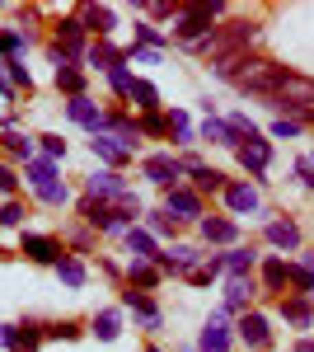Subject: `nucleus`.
<instances>
[{
	"mask_svg": "<svg viewBox=\"0 0 314 352\" xmlns=\"http://www.w3.org/2000/svg\"><path fill=\"white\" fill-rule=\"evenodd\" d=\"M225 5L221 0H211V5H179V14H174V38L183 43V47H197V43H207L211 33H216V14H221Z\"/></svg>",
	"mask_w": 314,
	"mask_h": 352,
	"instance_id": "nucleus-1",
	"label": "nucleus"
},
{
	"mask_svg": "<svg viewBox=\"0 0 314 352\" xmlns=\"http://www.w3.org/2000/svg\"><path fill=\"white\" fill-rule=\"evenodd\" d=\"M258 33H262V28L254 24V19H235V24H221L207 43H197L192 52H207L211 61H221V56H239V52H249V43H254Z\"/></svg>",
	"mask_w": 314,
	"mask_h": 352,
	"instance_id": "nucleus-2",
	"label": "nucleus"
},
{
	"mask_svg": "<svg viewBox=\"0 0 314 352\" xmlns=\"http://www.w3.org/2000/svg\"><path fill=\"white\" fill-rule=\"evenodd\" d=\"M295 76V71H287V66H277V61H267V56H254L249 66H244V76H239V89L244 94H262V99H272V94H282L287 89V80Z\"/></svg>",
	"mask_w": 314,
	"mask_h": 352,
	"instance_id": "nucleus-3",
	"label": "nucleus"
},
{
	"mask_svg": "<svg viewBox=\"0 0 314 352\" xmlns=\"http://www.w3.org/2000/svg\"><path fill=\"white\" fill-rule=\"evenodd\" d=\"M80 212H85V221L89 226H99V230H108V235H117V230H131V217L127 212H117L113 202H99V197H80Z\"/></svg>",
	"mask_w": 314,
	"mask_h": 352,
	"instance_id": "nucleus-4",
	"label": "nucleus"
},
{
	"mask_svg": "<svg viewBox=\"0 0 314 352\" xmlns=\"http://www.w3.org/2000/svg\"><path fill=\"white\" fill-rule=\"evenodd\" d=\"M141 174L155 184V188H183V174H188V164L183 160H174V155H146V164H141Z\"/></svg>",
	"mask_w": 314,
	"mask_h": 352,
	"instance_id": "nucleus-5",
	"label": "nucleus"
},
{
	"mask_svg": "<svg viewBox=\"0 0 314 352\" xmlns=\"http://www.w3.org/2000/svg\"><path fill=\"white\" fill-rule=\"evenodd\" d=\"M47 338V329L38 324V320H19V324H5V348L10 352H38V343Z\"/></svg>",
	"mask_w": 314,
	"mask_h": 352,
	"instance_id": "nucleus-6",
	"label": "nucleus"
},
{
	"mask_svg": "<svg viewBox=\"0 0 314 352\" xmlns=\"http://www.w3.org/2000/svg\"><path fill=\"white\" fill-rule=\"evenodd\" d=\"M56 47H61V52L71 56V61L89 52V43H85V24H80V14H71V19H61V24H56Z\"/></svg>",
	"mask_w": 314,
	"mask_h": 352,
	"instance_id": "nucleus-7",
	"label": "nucleus"
},
{
	"mask_svg": "<svg viewBox=\"0 0 314 352\" xmlns=\"http://www.w3.org/2000/svg\"><path fill=\"white\" fill-rule=\"evenodd\" d=\"M164 212L179 221H192V217H202V197L192 188H169L164 192Z\"/></svg>",
	"mask_w": 314,
	"mask_h": 352,
	"instance_id": "nucleus-8",
	"label": "nucleus"
},
{
	"mask_svg": "<svg viewBox=\"0 0 314 352\" xmlns=\"http://www.w3.org/2000/svg\"><path fill=\"white\" fill-rule=\"evenodd\" d=\"M66 113L76 118L80 127H89L94 136H104V122H108V113H99V104H94V99H85V94H80V99H71V104H66Z\"/></svg>",
	"mask_w": 314,
	"mask_h": 352,
	"instance_id": "nucleus-9",
	"label": "nucleus"
},
{
	"mask_svg": "<svg viewBox=\"0 0 314 352\" xmlns=\"http://www.w3.org/2000/svg\"><path fill=\"white\" fill-rule=\"evenodd\" d=\"M122 192H131V188L122 184L117 169H104V174L89 179V197H99V202H122Z\"/></svg>",
	"mask_w": 314,
	"mask_h": 352,
	"instance_id": "nucleus-10",
	"label": "nucleus"
},
{
	"mask_svg": "<svg viewBox=\"0 0 314 352\" xmlns=\"http://www.w3.org/2000/svg\"><path fill=\"white\" fill-rule=\"evenodd\" d=\"M230 324H225V315H211L207 329H202V343H197V352H230Z\"/></svg>",
	"mask_w": 314,
	"mask_h": 352,
	"instance_id": "nucleus-11",
	"label": "nucleus"
},
{
	"mask_svg": "<svg viewBox=\"0 0 314 352\" xmlns=\"http://www.w3.org/2000/svg\"><path fill=\"white\" fill-rule=\"evenodd\" d=\"M239 338H244L249 348H267V343H272V329H267V320H262L258 310H244V315H239Z\"/></svg>",
	"mask_w": 314,
	"mask_h": 352,
	"instance_id": "nucleus-12",
	"label": "nucleus"
},
{
	"mask_svg": "<svg viewBox=\"0 0 314 352\" xmlns=\"http://www.w3.org/2000/svg\"><path fill=\"white\" fill-rule=\"evenodd\" d=\"M85 61H89V66H99V71H117V66H127V52H117L108 38H94V43H89V52H85Z\"/></svg>",
	"mask_w": 314,
	"mask_h": 352,
	"instance_id": "nucleus-13",
	"label": "nucleus"
},
{
	"mask_svg": "<svg viewBox=\"0 0 314 352\" xmlns=\"http://www.w3.org/2000/svg\"><path fill=\"white\" fill-rule=\"evenodd\" d=\"M104 132H108V136H117V141H122V146H127L131 155H136V146H141V122H131L127 113H108Z\"/></svg>",
	"mask_w": 314,
	"mask_h": 352,
	"instance_id": "nucleus-14",
	"label": "nucleus"
},
{
	"mask_svg": "<svg viewBox=\"0 0 314 352\" xmlns=\"http://www.w3.org/2000/svg\"><path fill=\"white\" fill-rule=\"evenodd\" d=\"M24 254L33 258V263H52V268L66 258V254H61V244H56L52 235H24Z\"/></svg>",
	"mask_w": 314,
	"mask_h": 352,
	"instance_id": "nucleus-15",
	"label": "nucleus"
},
{
	"mask_svg": "<svg viewBox=\"0 0 314 352\" xmlns=\"http://www.w3.org/2000/svg\"><path fill=\"white\" fill-rule=\"evenodd\" d=\"M122 305H127V310H131V315H136L146 329H159V305L146 296V292H131V287H127V292H122Z\"/></svg>",
	"mask_w": 314,
	"mask_h": 352,
	"instance_id": "nucleus-16",
	"label": "nucleus"
},
{
	"mask_svg": "<svg viewBox=\"0 0 314 352\" xmlns=\"http://www.w3.org/2000/svg\"><path fill=\"white\" fill-rule=\"evenodd\" d=\"M202 240H207V244H235L239 240V226L230 217H202Z\"/></svg>",
	"mask_w": 314,
	"mask_h": 352,
	"instance_id": "nucleus-17",
	"label": "nucleus"
},
{
	"mask_svg": "<svg viewBox=\"0 0 314 352\" xmlns=\"http://www.w3.org/2000/svg\"><path fill=\"white\" fill-rule=\"evenodd\" d=\"M267 160H272L267 136H258V141H244V146H239V164H244L249 174H262V169H267Z\"/></svg>",
	"mask_w": 314,
	"mask_h": 352,
	"instance_id": "nucleus-18",
	"label": "nucleus"
},
{
	"mask_svg": "<svg viewBox=\"0 0 314 352\" xmlns=\"http://www.w3.org/2000/svg\"><path fill=\"white\" fill-rule=\"evenodd\" d=\"M225 207H230L235 217L258 212V188H254V184H230V188H225Z\"/></svg>",
	"mask_w": 314,
	"mask_h": 352,
	"instance_id": "nucleus-19",
	"label": "nucleus"
},
{
	"mask_svg": "<svg viewBox=\"0 0 314 352\" xmlns=\"http://www.w3.org/2000/svg\"><path fill=\"white\" fill-rule=\"evenodd\" d=\"M89 146H94V155H99L104 164H113V169H122V164L131 160V151L122 146V141H117V136H108V132H104V136H94Z\"/></svg>",
	"mask_w": 314,
	"mask_h": 352,
	"instance_id": "nucleus-20",
	"label": "nucleus"
},
{
	"mask_svg": "<svg viewBox=\"0 0 314 352\" xmlns=\"http://www.w3.org/2000/svg\"><path fill=\"white\" fill-rule=\"evenodd\" d=\"M80 24H85V33L108 38V33H113V10H108V5H80Z\"/></svg>",
	"mask_w": 314,
	"mask_h": 352,
	"instance_id": "nucleus-21",
	"label": "nucleus"
},
{
	"mask_svg": "<svg viewBox=\"0 0 314 352\" xmlns=\"http://www.w3.org/2000/svg\"><path fill=\"white\" fill-rule=\"evenodd\" d=\"M127 282H131V292H150L159 282V268L150 263V258H131V268H127Z\"/></svg>",
	"mask_w": 314,
	"mask_h": 352,
	"instance_id": "nucleus-22",
	"label": "nucleus"
},
{
	"mask_svg": "<svg viewBox=\"0 0 314 352\" xmlns=\"http://www.w3.org/2000/svg\"><path fill=\"white\" fill-rule=\"evenodd\" d=\"M267 244H277V249H300V226H295V221H267Z\"/></svg>",
	"mask_w": 314,
	"mask_h": 352,
	"instance_id": "nucleus-23",
	"label": "nucleus"
},
{
	"mask_svg": "<svg viewBox=\"0 0 314 352\" xmlns=\"http://www.w3.org/2000/svg\"><path fill=\"white\" fill-rule=\"evenodd\" d=\"M282 315H287V324H295V329H310V320H314V305L305 296H287L282 300Z\"/></svg>",
	"mask_w": 314,
	"mask_h": 352,
	"instance_id": "nucleus-24",
	"label": "nucleus"
},
{
	"mask_svg": "<svg viewBox=\"0 0 314 352\" xmlns=\"http://www.w3.org/2000/svg\"><path fill=\"white\" fill-rule=\"evenodd\" d=\"M127 249L136 254V258H150V263L159 258V249H155V235H150V230H141V226H131V230H127Z\"/></svg>",
	"mask_w": 314,
	"mask_h": 352,
	"instance_id": "nucleus-25",
	"label": "nucleus"
},
{
	"mask_svg": "<svg viewBox=\"0 0 314 352\" xmlns=\"http://www.w3.org/2000/svg\"><path fill=\"white\" fill-rule=\"evenodd\" d=\"M254 263H258L254 244H249V249L239 244V249H230V254H225V272H230V277H249V272H254Z\"/></svg>",
	"mask_w": 314,
	"mask_h": 352,
	"instance_id": "nucleus-26",
	"label": "nucleus"
},
{
	"mask_svg": "<svg viewBox=\"0 0 314 352\" xmlns=\"http://www.w3.org/2000/svg\"><path fill=\"white\" fill-rule=\"evenodd\" d=\"M254 296V277H230L225 282V310H244Z\"/></svg>",
	"mask_w": 314,
	"mask_h": 352,
	"instance_id": "nucleus-27",
	"label": "nucleus"
},
{
	"mask_svg": "<svg viewBox=\"0 0 314 352\" xmlns=\"http://www.w3.org/2000/svg\"><path fill=\"white\" fill-rule=\"evenodd\" d=\"M117 333H122V310H99L94 315V338L99 343H113Z\"/></svg>",
	"mask_w": 314,
	"mask_h": 352,
	"instance_id": "nucleus-28",
	"label": "nucleus"
},
{
	"mask_svg": "<svg viewBox=\"0 0 314 352\" xmlns=\"http://www.w3.org/2000/svg\"><path fill=\"white\" fill-rule=\"evenodd\" d=\"M287 282H291V263L287 258H267V263H262V287H267V292H282Z\"/></svg>",
	"mask_w": 314,
	"mask_h": 352,
	"instance_id": "nucleus-29",
	"label": "nucleus"
},
{
	"mask_svg": "<svg viewBox=\"0 0 314 352\" xmlns=\"http://www.w3.org/2000/svg\"><path fill=\"white\" fill-rule=\"evenodd\" d=\"M192 184H197V192H225V188H230L225 174L211 169V164H197V169H192Z\"/></svg>",
	"mask_w": 314,
	"mask_h": 352,
	"instance_id": "nucleus-30",
	"label": "nucleus"
},
{
	"mask_svg": "<svg viewBox=\"0 0 314 352\" xmlns=\"http://www.w3.org/2000/svg\"><path fill=\"white\" fill-rule=\"evenodd\" d=\"M131 104H136L141 113H159V89L150 80H136L131 85Z\"/></svg>",
	"mask_w": 314,
	"mask_h": 352,
	"instance_id": "nucleus-31",
	"label": "nucleus"
},
{
	"mask_svg": "<svg viewBox=\"0 0 314 352\" xmlns=\"http://www.w3.org/2000/svg\"><path fill=\"white\" fill-rule=\"evenodd\" d=\"M56 89H66L71 99H80V94H85V76L76 71V61H71V66H56Z\"/></svg>",
	"mask_w": 314,
	"mask_h": 352,
	"instance_id": "nucleus-32",
	"label": "nucleus"
},
{
	"mask_svg": "<svg viewBox=\"0 0 314 352\" xmlns=\"http://www.w3.org/2000/svg\"><path fill=\"white\" fill-rule=\"evenodd\" d=\"M202 136H207V141H216V146H235V151H239L230 122H221V118H207V122H202Z\"/></svg>",
	"mask_w": 314,
	"mask_h": 352,
	"instance_id": "nucleus-33",
	"label": "nucleus"
},
{
	"mask_svg": "<svg viewBox=\"0 0 314 352\" xmlns=\"http://www.w3.org/2000/svg\"><path fill=\"white\" fill-rule=\"evenodd\" d=\"M28 184L33 188H43V184H56V160H28Z\"/></svg>",
	"mask_w": 314,
	"mask_h": 352,
	"instance_id": "nucleus-34",
	"label": "nucleus"
},
{
	"mask_svg": "<svg viewBox=\"0 0 314 352\" xmlns=\"http://www.w3.org/2000/svg\"><path fill=\"white\" fill-rule=\"evenodd\" d=\"M221 272H225V254H216V258H207V263H202L197 272H188V282H197V287H211Z\"/></svg>",
	"mask_w": 314,
	"mask_h": 352,
	"instance_id": "nucleus-35",
	"label": "nucleus"
},
{
	"mask_svg": "<svg viewBox=\"0 0 314 352\" xmlns=\"http://www.w3.org/2000/svg\"><path fill=\"white\" fill-rule=\"evenodd\" d=\"M56 277H61V282H66V287H85V263H80V258H71V254H66V258H61V263H56Z\"/></svg>",
	"mask_w": 314,
	"mask_h": 352,
	"instance_id": "nucleus-36",
	"label": "nucleus"
},
{
	"mask_svg": "<svg viewBox=\"0 0 314 352\" xmlns=\"http://www.w3.org/2000/svg\"><path fill=\"white\" fill-rule=\"evenodd\" d=\"M136 47H150V52H159V47H164V33H159L155 24H146V19H136Z\"/></svg>",
	"mask_w": 314,
	"mask_h": 352,
	"instance_id": "nucleus-37",
	"label": "nucleus"
},
{
	"mask_svg": "<svg viewBox=\"0 0 314 352\" xmlns=\"http://www.w3.org/2000/svg\"><path fill=\"white\" fill-rule=\"evenodd\" d=\"M146 221H150V235H179V217H169L164 207L159 212H146Z\"/></svg>",
	"mask_w": 314,
	"mask_h": 352,
	"instance_id": "nucleus-38",
	"label": "nucleus"
},
{
	"mask_svg": "<svg viewBox=\"0 0 314 352\" xmlns=\"http://www.w3.org/2000/svg\"><path fill=\"white\" fill-rule=\"evenodd\" d=\"M108 85H113V94H117V99H131V85H136L131 66H117V71H108Z\"/></svg>",
	"mask_w": 314,
	"mask_h": 352,
	"instance_id": "nucleus-39",
	"label": "nucleus"
},
{
	"mask_svg": "<svg viewBox=\"0 0 314 352\" xmlns=\"http://www.w3.org/2000/svg\"><path fill=\"white\" fill-rule=\"evenodd\" d=\"M169 136H174V141H183V146H192V141H197L192 122H188V113H169Z\"/></svg>",
	"mask_w": 314,
	"mask_h": 352,
	"instance_id": "nucleus-40",
	"label": "nucleus"
},
{
	"mask_svg": "<svg viewBox=\"0 0 314 352\" xmlns=\"http://www.w3.org/2000/svg\"><path fill=\"white\" fill-rule=\"evenodd\" d=\"M291 282H295V296H310L314 292V268L310 263H291Z\"/></svg>",
	"mask_w": 314,
	"mask_h": 352,
	"instance_id": "nucleus-41",
	"label": "nucleus"
},
{
	"mask_svg": "<svg viewBox=\"0 0 314 352\" xmlns=\"http://www.w3.org/2000/svg\"><path fill=\"white\" fill-rule=\"evenodd\" d=\"M0 141H5V151H10V155H19V160H28V151H33V146H28V136L14 132V127H5V136H0Z\"/></svg>",
	"mask_w": 314,
	"mask_h": 352,
	"instance_id": "nucleus-42",
	"label": "nucleus"
},
{
	"mask_svg": "<svg viewBox=\"0 0 314 352\" xmlns=\"http://www.w3.org/2000/svg\"><path fill=\"white\" fill-rule=\"evenodd\" d=\"M5 71H10V80L19 85L24 94H28V89H33V76H28V66H24V61H19V56H10V61H5Z\"/></svg>",
	"mask_w": 314,
	"mask_h": 352,
	"instance_id": "nucleus-43",
	"label": "nucleus"
},
{
	"mask_svg": "<svg viewBox=\"0 0 314 352\" xmlns=\"http://www.w3.org/2000/svg\"><path fill=\"white\" fill-rule=\"evenodd\" d=\"M169 132V118H159V113H141V136H164Z\"/></svg>",
	"mask_w": 314,
	"mask_h": 352,
	"instance_id": "nucleus-44",
	"label": "nucleus"
},
{
	"mask_svg": "<svg viewBox=\"0 0 314 352\" xmlns=\"http://www.w3.org/2000/svg\"><path fill=\"white\" fill-rule=\"evenodd\" d=\"M38 197H43L47 207H61V202H66L71 192H66V184H43V188H38Z\"/></svg>",
	"mask_w": 314,
	"mask_h": 352,
	"instance_id": "nucleus-45",
	"label": "nucleus"
},
{
	"mask_svg": "<svg viewBox=\"0 0 314 352\" xmlns=\"http://www.w3.org/2000/svg\"><path fill=\"white\" fill-rule=\"evenodd\" d=\"M300 127H305V122H291V118H277V122H272V136H277V141H291V136H300Z\"/></svg>",
	"mask_w": 314,
	"mask_h": 352,
	"instance_id": "nucleus-46",
	"label": "nucleus"
},
{
	"mask_svg": "<svg viewBox=\"0 0 314 352\" xmlns=\"http://www.w3.org/2000/svg\"><path fill=\"white\" fill-rule=\"evenodd\" d=\"M141 10H146V14H155V19H169V14H179V5H174V0H146Z\"/></svg>",
	"mask_w": 314,
	"mask_h": 352,
	"instance_id": "nucleus-47",
	"label": "nucleus"
},
{
	"mask_svg": "<svg viewBox=\"0 0 314 352\" xmlns=\"http://www.w3.org/2000/svg\"><path fill=\"white\" fill-rule=\"evenodd\" d=\"M24 43H28V38L19 33V28H5V33H0V52H19Z\"/></svg>",
	"mask_w": 314,
	"mask_h": 352,
	"instance_id": "nucleus-48",
	"label": "nucleus"
},
{
	"mask_svg": "<svg viewBox=\"0 0 314 352\" xmlns=\"http://www.w3.org/2000/svg\"><path fill=\"white\" fill-rule=\"evenodd\" d=\"M38 141H43V155H47V160H61V155H66V141H61V136H38Z\"/></svg>",
	"mask_w": 314,
	"mask_h": 352,
	"instance_id": "nucleus-49",
	"label": "nucleus"
},
{
	"mask_svg": "<svg viewBox=\"0 0 314 352\" xmlns=\"http://www.w3.org/2000/svg\"><path fill=\"white\" fill-rule=\"evenodd\" d=\"M19 221H24V207L19 202H5L0 207V226H19Z\"/></svg>",
	"mask_w": 314,
	"mask_h": 352,
	"instance_id": "nucleus-50",
	"label": "nucleus"
},
{
	"mask_svg": "<svg viewBox=\"0 0 314 352\" xmlns=\"http://www.w3.org/2000/svg\"><path fill=\"white\" fill-rule=\"evenodd\" d=\"M14 188H19V174L10 164H0V192H14Z\"/></svg>",
	"mask_w": 314,
	"mask_h": 352,
	"instance_id": "nucleus-51",
	"label": "nucleus"
},
{
	"mask_svg": "<svg viewBox=\"0 0 314 352\" xmlns=\"http://www.w3.org/2000/svg\"><path fill=\"white\" fill-rule=\"evenodd\" d=\"M47 338H80V329L61 320V324H47Z\"/></svg>",
	"mask_w": 314,
	"mask_h": 352,
	"instance_id": "nucleus-52",
	"label": "nucleus"
},
{
	"mask_svg": "<svg viewBox=\"0 0 314 352\" xmlns=\"http://www.w3.org/2000/svg\"><path fill=\"white\" fill-rule=\"evenodd\" d=\"M295 174H300V179L314 188V160H310V155H305V160H295Z\"/></svg>",
	"mask_w": 314,
	"mask_h": 352,
	"instance_id": "nucleus-53",
	"label": "nucleus"
},
{
	"mask_svg": "<svg viewBox=\"0 0 314 352\" xmlns=\"http://www.w3.org/2000/svg\"><path fill=\"white\" fill-rule=\"evenodd\" d=\"M131 61H146V66H155L159 52H150V47H131Z\"/></svg>",
	"mask_w": 314,
	"mask_h": 352,
	"instance_id": "nucleus-54",
	"label": "nucleus"
},
{
	"mask_svg": "<svg viewBox=\"0 0 314 352\" xmlns=\"http://www.w3.org/2000/svg\"><path fill=\"white\" fill-rule=\"evenodd\" d=\"M295 352H314V338H300V343H295Z\"/></svg>",
	"mask_w": 314,
	"mask_h": 352,
	"instance_id": "nucleus-55",
	"label": "nucleus"
},
{
	"mask_svg": "<svg viewBox=\"0 0 314 352\" xmlns=\"http://www.w3.org/2000/svg\"><path fill=\"white\" fill-rule=\"evenodd\" d=\"M146 352H159V348H155V343H150V348H146Z\"/></svg>",
	"mask_w": 314,
	"mask_h": 352,
	"instance_id": "nucleus-56",
	"label": "nucleus"
},
{
	"mask_svg": "<svg viewBox=\"0 0 314 352\" xmlns=\"http://www.w3.org/2000/svg\"><path fill=\"white\" fill-rule=\"evenodd\" d=\"M0 89H5V76H0Z\"/></svg>",
	"mask_w": 314,
	"mask_h": 352,
	"instance_id": "nucleus-57",
	"label": "nucleus"
},
{
	"mask_svg": "<svg viewBox=\"0 0 314 352\" xmlns=\"http://www.w3.org/2000/svg\"><path fill=\"white\" fill-rule=\"evenodd\" d=\"M0 338H5V324H0Z\"/></svg>",
	"mask_w": 314,
	"mask_h": 352,
	"instance_id": "nucleus-58",
	"label": "nucleus"
},
{
	"mask_svg": "<svg viewBox=\"0 0 314 352\" xmlns=\"http://www.w3.org/2000/svg\"><path fill=\"white\" fill-rule=\"evenodd\" d=\"M310 122H314V113H310Z\"/></svg>",
	"mask_w": 314,
	"mask_h": 352,
	"instance_id": "nucleus-59",
	"label": "nucleus"
},
{
	"mask_svg": "<svg viewBox=\"0 0 314 352\" xmlns=\"http://www.w3.org/2000/svg\"><path fill=\"white\" fill-rule=\"evenodd\" d=\"M310 305H314V300H310Z\"/></svg>",
	"mask_w": 314,
	"mask_h": 352,
	"instance_id": "nucleus-60",
	"label": "nucleus"
}]
</instances>
